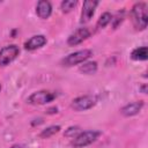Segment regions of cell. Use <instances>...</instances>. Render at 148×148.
<instances>
[{"instance_id": "cell-9", "label": "cell", "mask_w": 148, "mask_h": 148, "mask_svg": "<svg viewBox=\"0 0 148 148\" xmlns=\"http://www.w3.org/2000/svg\"><path fill=\"white\" fill-rule=\"evenodd\" d=\"M46 37L44 35H34L24 43V49L27 51H35L43 47L46 44Z\"/></svg>"}, {"instance_id": "cell-19", "label": "cell", "mask_w": 148, "mask_h": 148, "mask_svg": "<svg viewBox=\"0 0 148 148\" xmlns=\"http://www.w3.org/2000/svg\"><path fill=\"white\" fill-rule=\"evenodd\" d=\"M140 89H141V91H142L143 94H147V84H146V83H143V84L140 87Z\"/></svg>"}, {"instance_id": "cell-13", "label": "cell", "mask_w": 148, "mask_h": 148, "mask_svg": "<svg viewBox=\"0 0 148 148\" xmlns=\"http://www.w3.org/2000/svg\"><path fill=\"white\" fill-rule=\"evenodd\" d=\"M79 71L83 74H94L97 71V62L96 61H84L82 62V65H80Z\"/></svg>"}, {"instance_id": "cell-18", "label": "cell", "mask_w": 148, "mask_h": 148, "mask_svg": "<svg viewBox=\"0 0 148 148\" xmlns=\"http://www.w3.org/2000/svg\"><path fill=\"white\" fill-rule=\"evenodd\" d=\"M57 112H58V108L57 106H53V108H51V109H49L46 111V113H57Z\"/></svg>"}, {"instance_id": "cell-8", "label": "cell", "mask_w": 148, "mask_h": 148, "mask_svg": "<svg viewBox=\"0 0 148 148\" xmlns=\"http://www.w3.org/2000/svg\"><path fill=\"white\" fill-rule=\"evenodd\" d=\"M98 1H92V0H86L82 5V10H81V23H87L91 20V17L95 14V9L98 6Z\"/></svg>"}, {"instance_id": "cell-11", "label": "cell", "mask_w": 148, "mask_h": 148, "mask_svg": "<svg viewBox=\"0 0 148 148\" xmlns=\"http://www.w3.org/2000/svg\"><path fill=\"white\" fill-rule=\"evenodd\" d=\"M142 108H143V102L136 101V102H132V103H128L125 106H123L120 109V112L125 117H132V116L138 114Z\"/></svg>"}, {"instance_id": "cell-6", "label": "cell", "mask_w": 148, "mask_h": 148, "mask_svg": "<svg viewBox=\"0 0 148 148\" xmlns=\"http://www.w3.org/2000/svg\"><path fill=\"white\" fill-rule=\"evenodd\" d=\"M96 102H97V98L95 96L83 95V96H79V97L74 98L71 103V106L75 111H86V110H89L92 106H95Z\"/></svg>"}, {"instance_id": "cell-17", "label": "cell", "mask_w": 148, "mask_h": 148, "mask_svg": "<svg viewBox=\"0 0 148 148\" xmlns=\"http://www.w3.org/2000/svg\"><path fill=\"white\" fill-rule=\"evenodd\" d=\"M79 133H80V127H79V126H71V127H68V128L65 131L64 135L67 136V138L73 139V138H75Z\"/></svg>"}, {"instance_id": "cell-22", "label": "cell", "mask_w": 148, "mask_h": 148, "mask_svg": "<svg viewBox=\"0 0 148 148\" xmlns=\"http://www.w3.org/2000/svg\"><path fill=\"white\" fill-rule=\"evenodd\" d=\"M0 3H1V1H0Z\"/></svg>"}, {"instance_id": "cell-7", "label": "cell", "mask_w": 148, "mask_h": 148, "mask_svg": "<svg viewBox=\"0 0 148 148\" xmlns=\"http://www.w3.org/2000/svg\"><path fill=\"white\" fill-rule=\"evenodd\" d=\"M90 37V30L86 27L79 28L76 29L74 32H72L68 38H67V44L69 46H76L79 44H81L83 40H86L87 38Z\"/></svg>"}, {"instance_id": "cell-10", "label": "cell", "mask_w": 148, "mask_h": 148, "mask_svg": "<svg viewBox=\"0 0 148 148\" xmlns=\"http://www.w3.org/2000/svg\"><path fill=\"white\" fill-rule=\"evenodd\" d=\"M36 14L39 18L46 20L52 14V5L47 0H40L36 5Z\"/></svg>"}, {"instance_id": "cell-3", "label": "cell", "mask_w": 148, "mask_h": 148, "mask_svg": "<svg viewBox=\"0 0 148 148\" xmlns=\"http://www.w3.org/2000/svg\"><path fill=\"white\" fill-rule=\"evenodd\" d=\"M91 56H92V51L89 50V49L79 50V51H75V52L69 53L68 56H66L61 60V64H62V66L71 67V66L79 65V64H82V62L87 61Z\"/></svg>"}, {"instance_id": "cell-2", "label": "cell", "mask_w": 148, "mask_h": 148, "mask_svg": "<svg viewBox=\"0 0 148 148\" xmlns=\"http://www.w3.org/2000/svg\"><path fill=\"white\" fill-rule=\"evenodd\" d=\"M132 16L135 27L139 30H145L148 23V14H147V3L146 2H136L132 7Z\"/></svg>"}, {"instance_id": "cell-15", "label": "cell", "mask_w": 148, "mask_h": 148, "mask_svg": "<svg viewBox=\"0 0 148 148\" xmlns=\"http://www.w3.org/2000/svg\"><path fill=\"white\" fill-rule=\"evenodd\" d=\"M111 20H112L111 13H109V12L103 13V14L99 16L98 21H97V24H96L97 29H103V28H105V27L111 22Z\"/></svg>"}, {"instance_id": "cell-12", "label": "cell", "mask_w": 148, "mask_h": 148, "mask_svg": "<svg viewBox=\"0 0 148 148\" xmlns=\"http://www.w3.org/2000/svg\"><path fill=\"white\" fill-rule=\"evenodd\" d=\"M131 58L133 60H136V61L147 60V58H148V49H147V46H140V47L134 49L132 51V53H131Z\"/></svg>"}, {"instance_id": "cell-21", "label": "cell", "mask_w": 148, "mask_h": 148, "mask_svg": "<svg viewBox=\"0 0 148 148\" xmlns=\"http://www.w3.org/2000/svg\"><path fill=\"white\" fill-rule=\"evenodd\" d=\"M0 90H1V84H0Z\"/></svg>"}, {"instance_id": "cell-4", "label": "cell", "mask_w": 148, "mask_h": 148, "mask_svg": "<svg viewBox=\"0 0 148 148\" xmlns=\"http://www.w3.org/2000/svg\"><path fill=\"white\" fill-rule=\"evenodd\" d=\"M57 97V94L50 90H39L32 92L28 97V102L34 105H44L50 102H52Z\"/></svg>"}, {"instance_id": "cell-16", "label": "cell", "mask_w": 148, "mask_h": 148, "mask_svg": "<svg viewBox=\"0 0 148 148\" xmlns=\"http://www.w3.org/2000/svg\"><path fill=\"white\" fill-rule=\"evenodd\" d=\"M77 5L76 0H64L60 3V8L62 10V13H69L72 9H74Z\"/></svg>"}, {"instance_id": "cell-5", "label": "cell", "mask_w": 148, "mask_h": 148, "mask_svg": "<svg viewBox=\"0 0 148 148\" xmlns=\"http://www.w3.org/2000/svg\"><path fill=\"white\" fill-rule=\"evenodd\" d=\"M20 54V49L15 44L7 45L0 50V66L5 67L13 62Z\"/></svg>"}, {"instance_id": "cell-20", "label": "cell", "mask_w": 148, "mask_h": 148, "mask_svg": "<svg viewBox=\"0 0 148 148\" xmlns=\"http://www.w3.org/2000/svg\"><path fill=\"white\" fill-rule=\"evenodd\" d=\"M10 148H25L23 145H20V143H16V145H13Z\"/></svg>"}, {"instance_id": "cell-14", "label": "cell", "mask_w": 148, "mask_h": 148, "mask_svg": "<svg viewBox=\"0 0 148 148\" xmlns=\"http://www.w3.org/2000/svg\"><path fill=\"white\" fill-rule=\"evenodd\" d=\"M59 131H60V126H59V125H51V126L44 128V130L39 133V136H40L42 139H49L50 136L54 135V134L58 133Z\"/></svg>"}, {"instance_id": "cell-1", "label": "cell", "mask_w": 148, "mask_h": 148, "mask_svg": "<svg viewBox=\"0 0 148 148\" xmlns=\"http://www.w3.org/2000/svg\"><path fill=\"white\" fill-rule=\"evenodd\" d=\"M101 135L99 131H95V130H88V131H83L80 132L75 138L72 139L71 145L74 148H83L87 147L91 143H94Z\"/></svg>"}]
</instances>
